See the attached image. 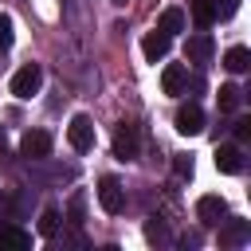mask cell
Segmentation results:
<instances>
[{
    "label": "cell",
    "mask_w": 251,
    "mask_h": 251,
    "mask_svg": "<svg viewBox=\"0 0 251 251\" xmlns=\"http://www.w3.org/2000/svg\"><path fill=\"white\" fill-rule=\"evenodd\" d=\"M39 86H43V67H39V63H24V67L12 75V94H16V98H31Z\"/></svg>",
    "instance_id": "cell-1"
},
{
    "label": "cell",
    "mask_w": 251,
    "mask_h": 251,
    "mask_svg": "<svg viewBox=\"0 0 251 251\" xmlns=\"http://www.w3.org/2000/svg\"><path fill=\"white\" fill-rule=\"evenodd\" d=\"M67 141H71L75 153H90L94 149V122L86 114H75L71 126H67Z\"/></svg>",
    "instance_id": "cell-2"
},
{
    "label": "cell",
    "mask_w": 251,
    "mask_h": 251,
    "mask_svg": "<svg viewBox=\"0 0 251 251\" xmlns=\"http://www.w3.org/2000/svg\"><path fill=\"white\" fill-rule=\"evenodd\" d=\"M137 149H141V129H137L133 122H122L118 133H114V157H118V161H133Z\"/></svg>",
    "instance_id": "cell-3"
},
{
    "label": "cell",
    "mask_w": 251,
    "mask_h": 251,
    "mask_svg": "<svg viewBox=\"0 0 251 251\" xmlns=\"http://www.w3.org/2000/svg\"><path fill=\"white\" fill-rule=\"evenodd\" d=\"M98 204L106 216H122L126 212V188L114 180V176H102L98 180Z\"/></svg>",
    "instance_id": "cell-4"
},
{
    "label": "cell",
    "mask_w": 251,
    "mask_h": 251,
    "mask_svg": "<svg viewBox=\"0 0 251 251\" xmlns=\"http://www.w3.org/2000/svg\"><path fill=\"white\" fill-rule=\"evenodd\" d=\"M51 133L47 129H27L24 137H20V153L27 157V161H43V157H51Z\"/></svg>",
    "instance_id": "cell-5"
},
{
    "label": "cell",
    "mask_w": 251,
    "mask_h": 251,
    "mask_svg": "<svg viewBox=\"0 0 251 251\" xmlns=\"http://www.w3.org/2000/svg\"><path fill=\"white\" fill-rule=\"evenodd\" d=\"M176 133H184V137L204 133V110L196 102H180L176 106Z\"/></svg>",
    "instance_id": "cell-6"
},
{
    "label": "cell",
    "mask_w": 251,
    "mask_h": 251,
    "mask_svg": "<svg viewBox=\"0 0 251 251\" xmlns=\"http://www.w3.org/2000/svg\"><path fill=\"white\" fill-rule=\"evenodd\" d=\"M224 216H227V200H224V196L208 192V196H200V200H196V220H200L204 227H216Z\"/></svg>",
    "instance_id": "cell-7"
},
{
    "label": "cell",
    "mask_w": 251,
    "mask_h": 251,
    "mask_svg": "<svg viewBox=\"0 0 251 251\" xmlns=\"http://www.w3.org/2000/svg\"><path fill=\"white\" fill-rule=\"evenodd\" d=\"M251 239L247 220H220V247H243Z\"/></svg>",
    "instance_id": "cell-8"
},
{
    "label": "cell",
    "mask_w": 251,
    "mask_h": 251,
    "mask_svg": "<svg viewBox=\"0 0 251 251\" xmlns=\"http://www.w3.org/2000/svg\"><path fill=\"white\" fill-rule=\"evenodd\" d=\"M212 51H216V43H212V35H208L204 27H200L196 35H188V43H184V59H188V63H208Z\"/></svg>",
    "instance_id": "cell-9"
},
{
    "label": "cell",
    "mask_w": 251,
    "mask_h": 251,
    "mask_svg": "<svg viewBox=\"0 0 251 251\" xmlns=\"http://www.w3.org/2000/svg\"><path fill=\"white\" fill-rule=\"evenodd\" d=\"M169 47H173V35H165V31H145V39H141V55L149 59V63H157V59H165L169 55Z\"/></svg>",
    "instance_id": "cell-10"
},
{
    "label": "cell",
    "mask_w": 251,
    "mask_h": 251,
    "mask_svg": "<svg viewBox=\"0 0 251 251\" xmlns=\"http://www.w3.org/2000/svg\"><path fill=\"white\" fill-rule=\"evenodd\" d=\"M216 169L227 173V176L243 173V149L239 145H216Z\"/></svg>",
    "instance_id": "cell-11"
},
{
    "label": "cell",
    "mask_w": 251,
    "mask_h": 251,
    "mask_svg": "<svg viewBox=\"0 0 251 251\" xmlns=\"http://www.w3.org/2000/svg\"><path fill=\"white\" fill-rule=\"evenodd\" d=\"M184 86H188V71H184L180 63H169V67L161 71V90H165V94H184Z\"/></svg>",
    "instance_id": "cell-12"
},
{
    "label": "cell",
    "mask_w": 251,
    "mask_h": 251,
    "mask_svg": "<svg viewBox=\"0 0 251 251\" xmlns=\"http://www.w3.org/2000/svg\"><path fill=\"white\" fill-rule=\"evenodd\" d=\"M0 247L8 251H27L31 247V231L16 227V224H0Z\"/></svg>",
    "instance_id": "cell-13"
},
{
    "label": "cell",
    "mask_w": 251,
    "mask_h": 251,
    "mask_svg": "<svg viewBox=\"0 0 251 251\" xmlns=\"http://www.w3.org/2000/svg\"><path fill=\"white\" fill-rule=\"evenodd\" d=\"M188 16L196 27H212L216 24V0H192L188 4Z\"/></svg>",
    "instance_id": "cell-14"
},
{
    "label": "cell",
    "mask_w": 251,
    "mask_h": 251,
    "mask_svg": "<svg viewBox=\"0 0 251 251\" xmlns=\"http://www.w3.org/2000/svg\"><path fill=\"white\" fill-rule=\"evenodd\" d=\"M157 31H165V35L184 31V12H180V8H165V12H161V20H157Z\"/></svg>",
    "instance_id": "cell-15"
},
{
    "label": "cell",
    "mask_w": 251,
    "mask_h": 251,
    "mask_svg": "<svg viewBox=\"0 0 251 251\" xmlns=\"http://www.w3.org/2000/svg\"><path fill=\"white\" fill-rule=\"evenodd\" d=\"M224 67H227L231 75H243V71L251 67V51H247V47H231V51L224 55Z\"/></svg>",
    "instance_id": "cell-16"
},
{
    "label": "cell",
    "mask_w": 251,
    "mask_h": 251,
    "mask_svg": "<svg viewBox=\"0 0 251 251\" xmlns=\"http://www.w3.org/2000/svg\"><path fill=\"white\" fill-rule=\"evenodd\" d=\"M216 102H220V110H224V114H235V110H239V102H243V90L227 82V86H220Z\"/></svg>",
    "instance_id": "cell-17"
},
{
    "label": "cell",
    "mask_w": 251,
    "mask_h": 251,
    "mask_svg": "<svg viewBox=\"0 0 251 251\" xmlns=\"http://www.w3.org/2000/svg\"><path fill=\"white\" fill-rule=\"evenodd\" d=\"M59 220H63V216H59V208H43V212H39V235H43V239H51V235L59 231Z\"/></svg>",
    "instance_id": "cell-18"
},
{
    "label": "cell",
    "mask_w": 251,
    "mask_h": 251,
    "mask_svg": "<svg viewBox=\"0 0 251 251\" xmlns=\"http://www.w3.org/2000/svg\"><path fill=\"white\" fill-rule=\"evenodd\" d=\"M145 239H149V243H169V227H165V220L149 216V224H145Z\"/></svg>",
    "instance_id": "cell-19"
},
{
    "label": "cell",
    "mask_w": 251,
    "mask_h": 251,
    "mask_svg": "<svg viewBox=\"0 0 251 251\" xmlns=\"http://www.w3.org/2000/svg\"><path fill=\"white\" fill-rule=\"evenodd\" d=\"M173 169H176L180 180H192V157H188V153H176V157H173Z\"/></svg>",
    "instance_id": "cell-20"
},
{
    "label": "cell",
    "mask_w": 251,
    "mask_h": 251,
    "mask_svg": "<svg viewBox=\"0 0 251 251\" xmlns=\"http://www.w3.org/2000/svg\"><path fill=\"white\" fill-rule=\"evenodd\" d=\"M16 39V27H12V16H0V51H8Z\"/></svg>",
    "instance_id": "cell-21"
},
{
    "label": "cell",
    "mask_w": 251,
    "mask_h": 251,
    "mask_svg": "<svg viewBox=\"0 0 251 251\" xmlns=\"http://www.w3.org/2000/svg\"><path fill=\"white\" fill-rule=\"evenodd\" d=\"M231 133H235V141H239V145H243V141H247V137H251V118H239V122H235V126H231Z\"/></svg>",
    "instance_id": "cell-22"
},
{
    "label": "cell",
    "mask_w": 251,
    "mask_h": 251,
    "mask_svg": "<svg viewBox=\"0 0 251 251\" xmlns=\"http://www.w3.org/2000/svg\"><path fill=\"white\" fill-rule=\"evenodd\" d=\"M235 8H239V0H216V20H227V16H235Z\"/></svg>",
    "instance_id": "cell-23"
},
{
    "label": "cell",
    "mask_w": 251,
    "mask_h": 251,
    "mask_svg": "<svg viewBox=\"0 0 251 251\" xmlns=\"http://www.w3.org/2000/svg\"><path fill=\"white\" fill-rule=\"evenodd\" d=\"M0 216H4V220L12 216V196H8V192H0Z\"/></svg>",
    "instance_id": "cell-24"
},
{
    "label": "cell",
    "mask_w": 251,
    "mask_h": 251,
    "mask_svg": "<svg viewBox=\"0 0 251 251\" xmlns=\"http://www.w3.org/2000/svg\"><path fill=\"white\" fill-rule=\"evenodd\" d=\"M4 141H8V137H4V126H0V149H4Z\"/></svg>",
    "instance_id": "cell-25"
},
{
    "label": "cell",
    "mask_w": 251,
    "mask_h": 251,
    "mask_svg": "<svg viewBox=\"0 0 251 251\" xmlns=\"http://www.w3.org/2000/svg\"><path fill=\"white\" fill-rule=\"evenodd\" d=\"M110 4H126V0H110Z\"/></svg>",
    "instance_id": "cell-26"
}]
</instances>
